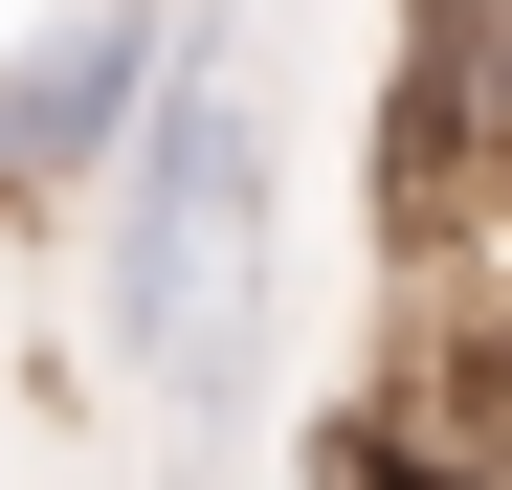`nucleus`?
Returning <instances> with one entry per match:
<instances>
[{
	"label": "nucleus",
	"mask_w": 512,
	"mask_h": 490,
	"mask_svg": "<svg viewBox=\"0 0 512 490\" xmlns=\"http://www.w3.org/2000/svg\"><path fill=\"white\" fill-rule=\"evenodd\" d=\"M90 223H112V357L201 424V401H223V357H245V268H268V112H245L223 0L179 23V67L134 90V134H112Z\"/></svg>",
	"instance_id": "f257e3e1"
},
{
	"label": "nucleus",
	"mask_w": 512,
	"mask_h": 490,
	"mask_svg": "<svg viewBox=\"0 0 512 490\" xmlns=\"http://www.w3.org/2000/svg\"><path fill=\"white\" fill-rule=\"evenodd\" d=\"M179 23H201V0H67V23L0 45V223H45V201L112 179V134H134L156 67H179Z\"/></svg>",
	"instance_id": "f03ea898"
}]
</instances>
